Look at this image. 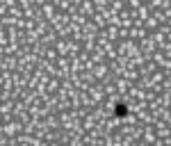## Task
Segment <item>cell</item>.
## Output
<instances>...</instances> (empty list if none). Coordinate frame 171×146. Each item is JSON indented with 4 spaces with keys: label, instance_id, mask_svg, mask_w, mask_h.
<instances>
[{
    "label": "cell",
    "instance_id": "obj_1",
    "mask_svg": "<svg viewBox=\"0 0 171 146\" xmlns=\"http://www.w3.org/2000/svg\"><path fill=\"white\" fill-rule=\"evenodd\" d=\"M116 114H119V116H123V114H126V105H123V103H119V105H116Z\"/></svg>",
    "mask_w": 171,
    "mask_h": 146
}]
</instances>
